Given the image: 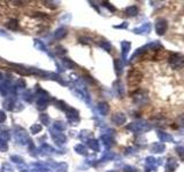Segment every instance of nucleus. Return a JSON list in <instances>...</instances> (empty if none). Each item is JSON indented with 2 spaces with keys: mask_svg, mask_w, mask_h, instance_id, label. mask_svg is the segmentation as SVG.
<instances>
[{
  "mask_svg": "<svg viewBox=\"0 0 184 172\" xmlns=\"http://www.w3.org/2000/svg\"><path fill=\"white\" fill-rule=\"evenodd\" d=\"M13 136H14V138H15V140H16V142H19V144L21 145H29V142H30V136H29L28 132L25 131L24 128H14V132H13Z\"/></svg>",
  "mask_w": 184,
  "mask_h": 172,
  "instance_id": "obj_1",
  "label": "nucleus"
},
{
  "mask_svg": "<svg viewBox=\"0 0 184 172\" xmlns=\"http://www.w3.org/2000/svg\"><path fill=\"white\" fill-rule=\"evenodd\" d=\"M142 78H143V73L137 69H132L128 73V84L130 87H136L142 82Z\"/></svg>",
  "mask_w": 184,
  "mask_h": 172,
  "instance_id": "obj_2",
  "label": "nucleus"
},
{
  "mask_svg": "<svg viewBox=\"0 0 184 172\" xmlns=\"http://www.w3.org/2000/svg\"><path fill=\"white\" fill-rule=\"evenodd\" d=\"M169 64L173 69H182L184 67V56L177 53H174L169 57Z\"/></svg>",
  "mask_w": 184,
  "mask_h": 172,
  "instance_id": "obj_3",
  "label": "nucleus"
},
{
  "mask_svg": "<svg viewBox=\"0 0 184 172\" xmlns=\"http://www.w3.org/2000/svg\"><path fill=\"white\" fill-rule=\"evenodd\" d=\"M66 116H67V120L69 122L70 124L75 125L76 123H78V120H79V115H78V111L76 109L71 108V107H67L66 109Z\"/></svg>",
  "mask_w": 184,
  "mask_h": 172,
  "instance_id": "obj_4",
  "label": "nucleus"
},
{
  "mask_svg": "<svg viewBox=\"0 0 184 172\" xmlns=\"http://www.w3.org/2000/svg\"><path fill=\"white\" fill-rule=\"evenodd\" d=\"M154 28H156V31L158 35H165V32L167 31L168 28V23L167 21L165 19H158L156 21V24H154Z\"/></svg>",
  "mask_w": 184,
  "mask_h": 172,
  "instance_id": "obj_5",
  "label": "nucleus"
},
{
  "mask_svg": "<svg viewBox=\"0 0 184 172\" xmlns=\"http://www.w3.org/2000/svg\"><path fill=\"white\" fill-rule=\"evenodd\" d=\"M129 130H132L134 132H140V131H147L150 130V125L145 123V122H136V123H132L131 125L128 126Z\"/></svg>",
  "mask_w": 184,
  "mask_h": 172,
  "instance_id": "obj_6",
  "label": "nucleus"
},
{
  "mask_svg": "<svg viewBox=\"0 0 184 172\" xmlns=\"http://www.w3.org/2000/svg\"><path fill=\"white\" fill-rule=\"evenodd\" d=\"M51 136H52V139L54 140V142L58 145H60V146L65 144L66 140H67V138H66V136L63 134V133L58 132V131H55V130L51 131Z\"/></svg>",
  "mask_w": 184,
  "mask_h": 172,
  "instance_id": "obj_7",
  "label": "nucleus"
},
{
  "mask_svg": "<svg viewBox=\"0 0 184 172\" xmlns=\"http://www.w3.org/2000/svg\"><path fill=\"white\" fill-rule=\"evenodd\" d=\"M15 106H16V99H15V95L13 96H7L4 101V108L6 110H9V111H14L15 109Z\"/></svg>",
  "mask_w": 184,
  "mask_h": 172,
  "instance_id": "obj_8",
  "label": "nucleus"
},
{
  "mask_svg": "<svg viewBox=\"0 0 184 172\" xmlns=\"http://www.w3.org/2000/svg\"><path fill=\"white\" fill-rule=\"evenodd\" d=\"M55 152L54 148L52 146H49V144H43L38 148V154L39 155H43V156H46V155H52L53 153Z\"/></svg>",
  "mask_w": 184,
  "mask_h": 172,
  "instance_id": "obj_9",
  "label": "nucleus"
},
{
  "mask_svg": "<svg viewBox=\"0 0 184 172\" xmlns=\"http://www.w3.org/2000/svg\"><path fill=\"white\" fill-rule=\"evenodd\" d=\"M134 100H135L136 103L143 104L145 103V102H147V96L143 91H137V92L134 94Z\"/></svg>",
  "mask_w": 184,
  "mask_h": 172,
  "instance_id": "obj_10",
  "label": "nucleus"
},
{
  "mask_svg": "<svg viewBox=\"0 0 184 172\" xmlns=\"http://www.w3.org/2000/svg\"><path fill=\"white\" fill-rule=\"evenodd\" d=\"M126 115L124 114H122V112H118V114H115V115H113V117H112V122L113 123H115L116 125H122L126 123Z\"/></svg>",
  "mask_w": 184,
  "mask_h": 172,
  "instance_id": "obj_11",
  "label": "nucleus"
},
{
  "mask_svg": "<svg viewBox=\"0 0 184 172\" xmlns=\"http://www.w3.org/2000/svg\"><path fill=\"white\" fill-rule=\"evenodd\" d=\"M97 109H98L99 114L102 115V116H106L107 114L109 112V106H108L107 102H100V103H98Z\"/></svg>",
  "mask_w": 184,
  "mask_h": 172,
  "instance_id": "obj_12",
  "label": "nucleus"
},
{
  "mask_svg": "<svg viewBox=\"0 0 184 172\" xmlns=\"http://www.w3.org/2000/svg\"><path fill=\"white\" fill-rule=\"evenodd\" d=\"M35 47L36 48H38L39 51H43V52H45L47 55H49L51 57H53V55L51 54V52L49 51H47V48H46V46H45V44L41 41V40H39V39H35Z\"/></svg>",
  "mask_w": 184,
  "mask_h": 172,
  "instance_id": "obj_13",
  "label": "nucleus"
},
{
  "mask_svg": "<svg viewBox=\"0 0 184 172\" xmlns=\"http://www.w3.org/2000/svg\"><path fill=\"white\" fill-rule=\"evenodd\" d=\"M67 36V29L61 27V28H58L54 32V38L57 40H61Z\"/></svg>",
  "mask_w": 184,
  "mask_h": 172,
  "instance_id": "obj_14",
  "label": "nucleus"
},
{
  "mask_svg": "<svg viewBox=\"0 0 184 172\" xmlns=\"http://www.w3.org/2000/svg\"><path fill=\"white\" fill-rule=\"evenodd\" d=\"M53 128L55 131L58 132H62V131H65L66 128H67V125H66L65 122H61V120H59V122H55L53 125Z\"/></svg>",
  "mask_w": 184,
  "mask_h": 172,
  "instance_id": "obj_15",
  "label": "nucleus"
},
{
  "mask_svg": "<svg viewBox=\"0 0 184 172\" xmlns=\"http://www.w3.org/2000/svg\"><path fill=\"white\" fill-rule=\"evenodd\" d=\"M158 136H159L160 140L162 141V142H169V141H173V136H169V134L166 132H158Z\"/></svg>",
  "mask_w": 184,
  "mask_h": 172,
  "instance_id": "obj_16",
  "label": "nucleus"
},
{
  "mask_svg": "<svg viewBox=\"0 0 184 172\" xmlns=\"http://www.w3.org/2000/svg\"><path fill=\"white\" fill-rule=\"evenodd\" d=\"M88 146H89V148H91L92 150H96V152L99 150V142L98 140H96V139H90V140L88 141Z\"/></svg>",
  "mask_w": 184,
  "mask_h": 172,
  "instance_id": "obj_17",
  "label": "nucleus"
},
{
  "mask_svg": "<svg viewBox=\"0 0 184 172\" xmlns=\"http://www.w3.org/2000/svg\"><path fill=\"white\" fill-rule=\"evenodd\" d=\"M62 63H63V65H65L67 69H74L76 67L75 62H73V61L70 60V59H68V57H63V59H62Z\"/></svg>",
  "mask_w": 184,
  "mask_h": 172,
  "instance_id": "obj_18",
  "label": "nucleus"
},
{
  "mask_svg": "<svg viewBox=\"0 0 184 172\" xmlns=\"http://www.w3.org/2000/svg\"><path fill=\"white\" fill-rule=\"evenodd\" d=\"M33 98H35V95H33L30 91H25V92L22 94V99H23L24 101H27V102H29V103H31V102H32Z\"/></svg>",
  "mask_w": 184,
  "mask_h": 172,
  "instance_id": "obj_19",
  "label": "nucleus"
},
{
  "mask_svg": "<svg viewBox=\"0 0 184 172\" xmlns=\"http://www.w3.org/2000/svg\"><path fill=\"white\" fill-rule=\"evenodd\" d=\"M152 150L154 153H162L165 150V146L161 142H156L152 145Z\"/></svg>",
  "mask_w": 184,
  "mask_h": 172,
  "instance_id": "obj_20",
  "label": "nucleus"
},
{
  "mask_svg": "<svg viewBox=\"0 0 184 172\" xmlns=\"http://www.w3.org/2000/svg\"><path fill=\"white\" fill-rule=\"evenodd\" d=\"M150 30H151V27H150L148 23H146L145 25H142L140 28L135 29L134 31L137 32V33H147V32H150Z\"/></svg>",
  "mask_w": 184,
  "mask_h": 172,
  "instance_id": "obj_21",
  "label": "nucleus"
},
{
  "mask_svg": "<svg viewBox=\"0 0 184 172\" xmlns=\"http://www.w3.org/2000/svg\"><path fill=\"white\" fill-rule=\"evenodd\" d=\"M7 27H8L9 30H17L19 29V22L17 20L13 19V20H9L7 22Z\"/></svg>",
  "mask_w": 184,
  "mask_h": 172,
  "instance_id": "obj_22",
  "label": "nucleus"
},
{
  "mask_svg": "<svg viewBox=\"0 0 184 172\" xmlns=\"http://www.w3.org/2000/svg\"><path fill=\"white\" fill-rule=\"evenodd\" d=\"M129 48H130V43H128V41H123L122 43V55H123V57H127L128 53H129Z\"/></svg>",
  "mask_w": 184,
  "mask_h": 172,
  "instance_id": "obj_23",
  "label": "nucleus"
},
{
  "mask_svg": "<svg viewBox=\"0 0 184 172\" xmlns=\"http://www.w3.org/2000/svg\"><path fill=\"white\" fill-rule=\"evenodd\" d=\"M126 13H127V15L129 16H135L137 15V13H138V8L136 7V6H130V7H128L126 9Z\"/></svg>",
  "mask_w": 184,
  "mask_h": 172,
  "instance_id": "obj_24",
  "label": "nucleus"
},
{
  "mask_svg": "<svg viewBox=\"0 0 184 172\" xmlns=\"http://www.w3.org/2000/svg\"><path fill=\"white\" fill-rule=\"evenodd\" d=\"M67 169H68V165L66 164V163H57L54 170H55L57 172H66L67 171Z\"/></svg>",
  "mask_w": 184,
  "mask_h": 172,
  "instance_id": "obj_25",
  "label": "nucleus"
},
{
  "mask_svg": "<svg viewBox=\"0 0 184 172\" xmlns=\"http://www.w3.org/2000/svg\"><path fill=\"white\" fill-rule=\"evenodd\" d=\"M176 168H177V162H176V160H174V158H169L167 162V169L168 170L174 171Z\"/></svg>",
  "mask_w": 184,
  "mask_h": 172,
  "instance_id": "obj_26",
  "label": "nucleus"
},
{
  "mask_svg": "<svg viewBox=\"0 0 184 172\" xmlns=\"http://www.w3.org/2000/svg\"><path fill=\"white\" fill-rule=\"evenodd\" d=\"M75 150H76V152L78 153V154H81V155H86V154H88V150H86V148H85V146H84V145H76V146H75Z\"/></svg>",
  "mask_w": 184,
  "mask_h": 172,
  "instance_id": "obj_27",
  "label": "nucleus"
},
{
  "mask_svg": "<svg viewBox=\"0 0 184 172\" xmlns=\"http://www.w3.org/2000/svg\"><path fill=\"white\" fill-rule=\"evenodd\" d=\"M0 172H14V169L9 163H2L0 168Z\"/></svg>",
  "mask_w": 184,
  "mask_h": 172,
  "instance_id": "obj_28",
  "label": "nucleus"
},
{
  "mask_svg": "<svg viewBox=\"0 0 184 172\" xmlns=\"http://www.w3.org/2000/svg\"><path fill=\"white\" fill-rule=\"evenodd\" d=\"M115 71H116V73L118 75H120L121 72H122V69H123V64L122 62L119 60V59H115Z\"/></svg>",
  "mask_w": 184,
  "mask_h": 172,
  "instance_id": "obj_29",
  "label": "nucleus"
},
{
  "mask_svg": "<svg viewBox=\"0 0 184 172\" xmlns=\"http://www.w3.org/2000/svg\"><path fill=\"white\" fill-rule=\"evenodd\" d=\"M101 140L104 141V144H105V146L106 147H109V146H112L113 145V139L110 138L108 134H105V136H101Z\"/></svg>",
  "mask_w": 184,
  "mask_h": 172,
  "instance_id": "obj_30",
  "label": "nucleus"
},
{
  "mask_svg": "<svg viewBox=\"0 0 184 172\" xmlns=\"http://www.w3.org/2000/svg\"><path fill=\"white\" fill-rule=\"evenodd\" d=\"M11 161L14 162V163H16V164H24L23 157L19 156V155H12V156H11Z\"/></svg>",
  "mask_w": 184,
  "mask_h": 172,
  "instance_id": "obj_31",
  "label": "nucleus"
},
{
  "mask_svg": "<svg viewBox=\"0 0 184 172\" xmlns=\"http://www.w3.org/2000/svg\"><path fill=\"white\" fill-rule=\"evenodd\" d=\"M41 124H32V126L30 128V132L32 134H38L41 131Z\"/></svg>",
  "mask_w": 184,
  "mask_h": 172,
  "instance_id": "obj_32",
  "label": "nucleus"
},
{
  "mask_svg": "<svg viewBox=\"0 0 184 172\" xmlns=\"http://www.w3.org/2000/svg\"><path fill=\"white\" fill-rule=\"evenodd\" d=\"M39 120H41V124L44 125H49V116L47 114H41L39 116Z\"/></svg>",
  "mask_w": 184,
  "mask_h": 172,
  "instance_id": "obj_33",
  "label": "nucleus"
},
{
  "mask_svg": "<svg viewBox=\"0 0 184 172\" xmlns=\"http://www.w3.org/2000/svg\"><path fill=\"white\" fill-rule=\"evenodd\" d=\"M9 138H11V136H9L8 131H1V132H0V140L8 141Z\"/></svg>",
  "mask_w": 184,
  "mask_h": 172,
  "instance_id": "obj_34",
  "label": "nucleus"
},
{
  "mask_svg": "<svg viewBox=\"0 0 184 172\" xmlns=\"http://www.w3.org/2000/svg\"><path fill=\"white\" fill-rule=\"evenodd\" d=\"M29 154H31L32 156H36V147H35V145H33L32 141H30L29 142Z\"/></svg>",
  "mask_w": 184,
  "mask_h": 172,
  "instance_id": "obj_35",
  "label": "nucleus"
},
{
  "mask_svg": "<svg viewBox=\"0 0 184 172\" xmlns=\"http://www.w3.org/2000/svg\"><path fill=\"white\" fill-rule=\"evenodd\" d=\"M0 150H1V152H7V150H8V145H7V141L0 140Z\"/></svg>",
  "mask_w": 184,
  "mask_h": 172,
  "instance_id": "obj_36",
  "label": "nucleus"
},
{
  "mask_svg": "<svg viewBox=\"0 0 184 172\" xmlns=\"http://www.w3.org/2000/svg\"><path fill=\"white\" fill-rule=\"evenodd\" d=\"M100 46H101L104 49H106L107 52H109L110 49H112V46H110V44L108 41H101V43H100Z\"/></svg>",
  "mask_w": 184,
  "mask_h": 172,
  "instance_id": "obj_37",
  "label": "nucleus"
},
{
  "mask_svg": "<svg viewBox=\"0 0 184 172\" xmlns=\"http://www.w3.org/2000/svg\"><path fill=\"white\" fill-rule=\"evenodd\" d=\"M55 49H57L55 52H57L58 55L63 56V55H65V54H66V53H67V51H66V48H63V47H62V46H58V47L55 48Z\"/></svg>",
  "mask_w": 184,
  "mask_h": 172,
  "instance_id": "obj_38",
  "label": "nucleus"
},
{
  "mask_svg": "<svg viewBox=\"0 0 184 172\" xmlns=\"http://www.w3.org/2000/svg\"><path fill=\"white\" fill-rule=\"evenodd\" d=\"M176 150H177V154L180 155L181 158L184 161V148H183V147H177V148H176Z\"/></svg>",
  "mask_w": 184,
  "mask_h": 172,
  "instance_id": "obj_39",
  "label": "nucleus"
},
{
  "mask_svg": "<svg viewBox=\"0 0 184 172\" xmlns=\"http://www.w3.org/2000/svg\"><path fill=\"white\" fill-rule=\"evenodd\" d=\"M177 124L184 128V115H181V116L177 117Z\"/></svg>",
  "mask_w": 184,
  "mask_h": 172,
  "instance_id": "obj_40",
  "label": "nucleus"
},
{
  "mask_svg": "<svg viewBox=\"0 0 184 172\" xmlns=\"http://www.w3.org/2000/svg\"><path fill=\"white\" fill-rule=\"evenodd\" d=\"M5 120H6V114H5V111L0 110V124L4 123Z\"/></svg>",
  "mask_w": 184,
  "mask_h": 172,
  "instance_id": "obj_41",
  "label": "nucleus"
},
{
  "mask_svg": "<svg viewBox=\"0 0 184 172\" xmlns=\"http://www.w3.org/2000/svg\"><path fill=\"white\" fill-rule=\"evenodd\" d=\"M104 6H105V7H107V8H109V10H112V12H114V10H115V8L113 7V6H110L109 2H104Z\"/></svg>",
  "mask_w": 184,
  "mask_h": 172,
  "instance_id": "obj_42",
  "label": "nucleus"
},
{
  "mask_svg": "<svg viewBox=\"0 0 184 172\" xmlns=\"http://www.w3.org/2000/svg\"><path fill=\"white\" fill-rule=\"evenodd\" d=\"M4 80V77H2V73H0V83Z\"/></svg>",
  "mask_w": 184,
  "mask_h": 172,
  "instance_id": "obj_43",
  "label": "nucleus"
},
{
  "mask_svg": "<svg viewBox=\"0 0 184 172\" xmlns=\"http://www.w3.org/2000/svg\"><path fill=\"white\" fill-rule=\"evenodd\" d=\"M108 172H113V171H108Z\"/></svg>",
  "mask_w": 184,
  "mask_h": 172,
  "instance_id": "obj_44",
  "label": "nucleus"
}]
</instances>
